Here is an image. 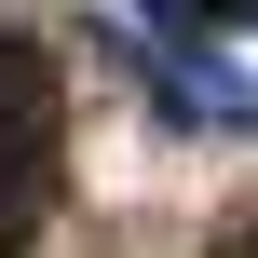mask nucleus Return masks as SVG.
I'll use <instances>...</instances> for the list:
<instances>
[{
  "label": "nucleus",
  "mask_w": 258,
  "mask_h": 258,
  "mask_svg": "<svg viewBox=\"0 0 258 258\" xmlns=\"http://www.w3.org/2000/svg\"><path fill=\"white\" fill-rule=\"evenodd\" d=\"M122 14H150V27H177V41H190V27H218V14H258V0H122Z\"/></svg>",
  "instance_id": "nucleus-1"
}]
</instances>
